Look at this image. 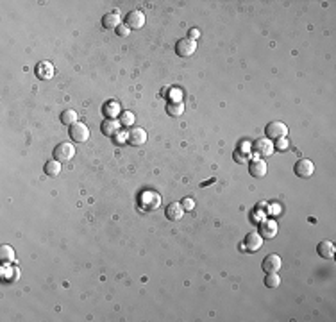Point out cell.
I'll return each mask as SVG.
<instances>
[{
    "mask_svg": "<svg viewBox=\"0 0 336 322\" xmlns=\"http://www.w3.org/2000/svg\"><path fill=\"white\" fill-rule=\"evenodd\" d=\"M265 134H267L268 140H279V138H286L288 134V127L286 123L279 122V120H274L265 127Z\"/></svg>",
    "mask_w": 336,
    "mask_h": 322,
    "instance_id": "1",
    "label": "cell"
},
{
    "mask_svg": "<svg viewBox=\"0 0 336 322\" xmlns=\"http://www.w3.org/2000/svg\"><path fill=\"white\" fill-rule=\"evenodd\" d=\"M75 156V147L68 141H61L59 145L54 147V160L58 161H70Z\"/></svg>",
    "mask_w": 336,
    "mask_h": 322,
    "instance_id": "2",
    "label": "cell"
},
{
    "mask_svg": "<svg viewBox=\"0 0 336 322\" xmlns=\"http://www.w3.org/2000/svg\"><path fill=\"white\" fill-rule=\"evenodd\" d=\"M197 50V41H193L190 38H182L176 43V54L179 58H190Z\"/></svg>",
    "mask_w": 336,
    "mask_h": 322,
    "instance_id": "3",
    "label": "cell"
},
{
    "mask_svg": "<svg viewBox=\"0 0 336 322\" xmlns=\"http://www.w3.org/2000/svg\"><path fill=\"white\" fill-rule=\"evenodd\" d=\"M70 138L74 140V141H77V143L88 141V138H90V129H88V125L82 122H77L74 125H70Z\"/></svg>",
    "mask_w": 336,
    "mask_h": 322,
    "instance_id": "4",
    "label": "cell"
},
{
    "mask_svg": "<svg viewBox=\"0 0 336 322\" xmlns=\"http://www.w3.org/2000/svg\"><path fill=\"white\" fill-rule=\"evenodd\" d=\"M294 170H295V176L302 177V179H310L315 174V165H313V161L302 158V160H299L295 163Z\"/></svg>",
    "mask_w": 336,
    "mask_h": 322,
    "instance_id": "5",
    "label": "cell"
},
{
    "mask_svg": "<svg viewBox=\"0 0 336 322\" xmlns=\"http://www.w3.org/2000/svg\"><path fill=\"white\" fill-rule=\"evenodd\" d=\"M125 25H127L129 29L138 31V29H141V27L145 25V15L139 9L129 11L127 15H125Z\"/></svg>",
    "mask_w": 336,
    "mask_h": 322,
    "instance_id": "6",
    "label": "cell"
},
{
    "mask_svg": "<svg viewBox=\"0 0 336 322\" xmlns=\"http://www.w3.org/2000/svg\"><path fill=\"white\" fill-rule=\"evenodd\" d=\"M252 150H254L256 154H259V156H270L276 149H274L272 140H268L267 136H265V138L254 140V143H252Z\"/></svg>",
    "mask_w": 336,
    "mask_h": 322,
    "instance_id": "7",
    "label": "cell"
},
{
    "mask_svg": "<svg viewBox=\"0 0 336 322\" xmlns=\"http://www.w3.org/2000/svg\"><path fill=\"white\" fill-rule=\"evenodd\" d=\"M257 233L263 236V238H274L277 235V222L274 219H265L259 222V227H257Z\"/></svg>",
    "mask_w": 336,
    "mask_h": 322,
    "instance_id": "8",
    "label": "cell"
},
{
    "mask_svg": "<svg viewBox=\"0 0 336 322\" xmlns=\"http://www.w3.org/2000/svg\"><path fill=\"white\" fill-rule=\"evenodd\" d=\"M145 141H147V133H145V129L141 127H131L127 133V143L133 145V147H139V145H143Z\"/></svg>",
    "mask_w": 336,
    "mask_h": 322,
    "instance_id": "9",
    "label": "cell"
},
{
    "mask_svg": "<svg viewBox=\"0 0 336 322\" xmlns=\"http://www.w3.org/2000/svg\"><path fill=\"white\" fill-rule=\"evenodd\" d=\"M261 267H263V270H265V274L279 272V268L283 267V260H281L279 254H268V256H265V260H263Z\"/></svg>",
    "mask_w": 336,
    "mask_h": 322,
    "instance_id": "10",
    "label": "cell"
},
{
    "mask_svg": "<svg viewBox=\"0 0 336 322\" xmlns=\"http://www.w3.org/2000/svg\"><path fill=\"white\" fill-rule=\"evenodd\" d=\"M243 247L247 252H256L263 247V236L259 233H249L243 240Z\"/></svg>",
    "mask_w": 336,
    "mask_h": 322,
    "instance_id": "11",
    "label": "cell"
},
{
    "mask_svg": "<svg viewBox=\"0 0 336 322\" xmlns=\"http://www.w3.org/2000/svg\"><path fill=\"white\" fill-rule=\"evenodd\" d=\"M267 170H268L267 161H263L261 158H254V160H251V163H249V172H251V176H254V177H265L267 176Z\"/></svg>",
    "mask_w": 336,
    "mask_h": 322,
    "instance_id": "12",
    "label": "cell"
},
{
    "mask_svg": "<svg viewBox=\"0 0 336 322\" xmlns=\"http://www.w3.org/2000/svg\"><path fill=\"white\" fill-rule=\"evenodd\" d=\"M34 72H36L38 79L48 80V79H52L54 77V64L48 63V61H40V63L36 64Z\"/></svg>",
    "mask_w": 336,
    "mask_h": 322,
    "instance_id": "13",
    "label": "cell"
},
{
    "mask_svg": "<svg viewBox=\"0 0 336 322\" xmlns=\"http://www.w3.org/2000/svg\"><path fill=\"white\" fill-rule=\"evenodd\" d=\"M316 252H318V256L324 258V260H333V258H335V252H336V247L333 242L322 240L320 243L316 245Z\"/></svg>",
    "mask_w": 336,
    "mask_h": 322,
    "instance_id": "14",
    "label": "cell"
},
{
    "mask_svg": "<svg viewBox=\"0 0 336 322\" xmlns=\"http://www.w3.org/2000/svg\"><path fill=\"white\" fill-rule=\"evenodd\" d=\"M182 213H184V208H182L181 202H170L166 206L165 209V215L166 219L172 220V222H177V220L182 219Z\"/></svg>",
    "mask_w": 336,
    "mask_h": 322,
    "instance_id": "15",
    "label": "cell"
},
{
    "mask_svg": "<svg viewBox=\"0 0 336 322\" xmlns=\"http://www.w3.org/2000/svg\"><path fill=\"white\" fill-rule=\"evenodd\" d=\"M100 131H102V134H106V136H115V134H118V131H120V122L115 120V118H106V120L100 123Z\"/></svg>",
    "mask_w": 336,
    "mask_h": 322,
    "instance_id": "16",
    "label": "cell"
},
{
    "mask_svg": "<svg viewBox=\"0 0 336 322\" xmlns=\"http://www.w3.org/2000/svg\"><path fill=\"white\" fill-rule=\"evenodd\" d=\"M118 25H120V15H118L117 11H115V13H107V15L102 16V27H104V29L113 31V29H117Z\"/></svg>",
    "mask_w": 336,
    "mask_h": 322,
    "instance_id": "17",
    "label": "cell"
},
{
    "mask_svg": "<svg viewBox=\"0 0 336 322\" xmlns=\"http://www.w3.org/2000/svg\"><path fill=\"white\" fill-rule=\"evenodd\" d=\"M43 170H45V174H47L48 177H56L61 174V161L58 160H50L45 163V166H43Z\"/></svg>",
    "mask_w": 336,
    "mask_h": 322,
    "instance_id": "18",
    "label": "cell"
},
{
    "mask_svg": "<svg viewBox=\"0 0 336 322\" xmlns=\"http://www.w3.org/2000/svg\"><path fill=\"white\" fill-rule=\"evenodd\" d=\"M15 260H16V256H15L13 247L11 245L0 247V262H2V265H9V263H13Z\"/></svg>",
    "mask_w": 336,
    "mask_h": 322,
    "instance_id": "19",
    "label": "cell"
},
{
    "mask_svg": "<svg viewBox=\"0 0 336 322\" xmlns=\"http://www.w3.org/2000/svg\"><path fill=\"white\" fill-rule=\"evenodd\" d=\"M166 113L170 115V117L177 118L181 117L182 113H184V104H182L181 101H172L166 104Z\"/></svg>",
    "mask_w": 336,
    "mask_h": 322,
    "instance_id": "20",
    "label": "cell"
},
{
    "mask_svg": "<svg viewBox=\"0 0 336 322\" xmlns=\"http://www.w3.org/2000/svg\"><path fill=\"white\" fill-rule=\"evenodd\" d=\"M77 118H79V115H77L75 109H64L61 113V123L63 125H74V123H77Z\"/></svg>",
    "mask_w": 336,
    "mask_h": 322,
    "instance_id": "21",
    "label": "cell"
},
{
    "mask_svg": "<svg viewBox=\"0 0 336 322\" xmlns=\"http://www.w3.org/2000/svg\"><path fill=\"white\" fill-rule=\"evenodd\" d=\"M281 284V276H277V272H270L265 276V286L268 288H277Z\"/></svg>",
    "mask_w": 336,
    "mask_h": 322,
    "instance_id": "22",
    "label": "cell"
},
{
    "mask_svg": "<svg viewBox=\"0 0 336 322\" xmlns=\"http://www.w3.org/2000/svg\"><path fill=\"white\" fill-rule=\"evenodd\" d=\"M122 123H123V125H133V123H134V115H133V113H123V115H122Z\"/></svg>",
    "mask_w": 336,
    "mask_h": 322,
    "instance_id": "23",
    "label": "cell"
},
{
    "mask_svg": "<svg viewBox=\"0 0 336 322\" xmlns=\"http://www.w3.org/2000/svg\"><path fill=\"white\" fill-rule=\"evenodd\" d=\"M274 149H277V150H286V149H288V140H286V138H279V140H277V143L274 145Z\"/></svg>",
    "mask_w": 336,
    "mask_h": 322,
    "instance_id": "24",
    "label": "cell"
},
{
    "mask_svg": "<svg viewBox=\"0 0 336 322\" xmlns=\"http://www.w3.org/2000/svg\"><path fill=\"white\" fill-rule=\"evenodd\" d=\"M182 208L186 209V211H192L193 208H195V202H193V199H182Z\"/></svg>",
    "mask_w": 336,
    "mask_h": 322,
    "instance_id": "25",
    "label": "cell"
},
{
    "mask_svg": "<svg viewBox=\"0 0 336 322\" xmlns=\"http://www.w3.org/2000/svg\"><path fill=\"white\" fill-rule=\"evenodd\" d=\"M129 32H131V29H129L127 25H118V27H117V34H118L120 38L129 36Z\"/></svg>",
    "mask_w": 336,
    "mask_h": 322,
    "instance_id": "26",
    "label": "cell"
},
{
    "mask_svg": "<svg viewBox=\"0 0 336 322\" xmlns=\"http://www.w3.org/2000/svg\"><path fill=\"white\" fill-rule=\"evenodd\" d=\"M198 36H200V31H198V29H190V32H188V38H190V40L195 41Z\"/></svg>",
    "mask_w": 336,
    "mask_h": 322,
    "instance_id": "27",
    "label": "cell"
},
{
    "mask_svg": "<svg viewBox=\"0 0 336 322\" xmlns=\"http://www.w3.org/2000/svg\"><path fill=\"white\" fill-rule=\"evenodd\" d=\"M235 160L238 161V163H240V160H247L245 152H241V154H240V150H236V152H235Z\"/></svg>",
    "mask_w": 336,
    "mask_h": 322,
    "instance_id": "28",
    "label": "cell"
}]
</instances>
